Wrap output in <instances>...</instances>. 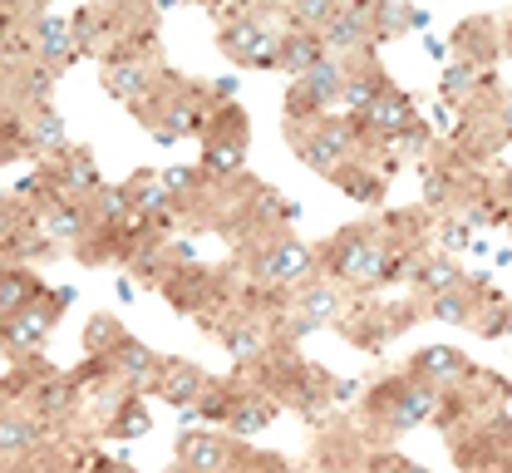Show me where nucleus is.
<instances>
[{
	"label": "nucleus",
	"mask_w": 512,
	"mask_h": 473,
	"mask_svg": "<svg viewBox=\"0 0 512 473\" xmlns=\"http://www.w3.org/2000/svg\"><path fill=\"white\" fill-rule=\"evenodd\" d=\"M316 257L320 276L335 281L340 291H370V286L389 281L394 271H404V257L389 252V242L375 227H340L325 247H316Z\"/></svg>",
	"instance_id": "obj_1"
},
{
	"label": "nucleus",
	"mask_w": 512,
	"mask_h": 473,
	"mask_svg": "<svg viewBox=\"0 0 512 473\" xmlns=\"http://www.w3.org/2000/svg\"><path fill=\"white\" fill-rule=\"evenodd\" d=\"M316 276H320L316 247H306L301 237H286V232H276L252 257V286L276 291V296H291V291H301Z\"/></svg>",
	"instance_id": "obj_2"
},
{
	"label": "nucleus",
	"mask_w": 512,
	"mask_h": 473,
	"mask_svg": "<svg viewBox=\"0 0 512 473\" xmlns=\"http://www.w3.org/2000/svg\"><path fill=\"white\" fill-rule=\"evenodd\" d=\"M439 390L434 385H424V380H414V375H404V380H384L370 390V414L380 419L389 434H409L414 424H429L434 414H439Z\"/></svg>",
	"instance_id": "obj_3"
},
{
	"label": "nucleus",
	"mask_w": 512,
	"mask_h": 473,
	"mask_svg": "<svg viewBox=\"0 0 512 473\" xmlns=\"http://www.w3.org/2000/svg\"><path fill=\"white\" fill-rule=\"evenodd\" d=\"M74 301V291L60 286V291H50L45 286V296L40 301H30L20 316H10L5 326H0V355L5 360H20V355H40L45 350V340L55 336V326H60L64 306Z\"/></svg>",
	"instance_id": "obj_4"
},
{
	"label": "nucleus",
	"mask_w": 512,
	"mask_h": 473,
	"mask_svg": "<svg viewBox=\"0 0 512 473\" xmlns=\"http://www.w3.org/2000/svg\"><path fill=\"white\" fill-rule=\"evenodd\" d=\"M247 143H252V124L237 104H217L207 134H202V173L217 178H237L247 163Z\"/></svg>",
	"instance_id": "obj_5"
},
{
	"label": "nucleus",
	"mask_w": 512,
	"mask_h": 473,
	"mask_svg": "<svg viewBox=\"0 0 512 473\" xmlns=\"http://www.w3.org/2000/svg\"><path fill=\"white\" fill-rule=\"evenodd\" d=\"M276 45H281V35L261 15H252V20H227L222 35H217V50L242 69H276Z\"/></svg>",
	"instance_id": "obj_6"
},
{
	"label": "nucleus",
	"mask_w": 512,
	"mask_h": 473,
	"mask_svg": "<svg viewBox=\"0 0 512 473\" xmlns=\"http://www.w3.org/2000/svg\"><path fill=\"white\" fill-rule=\"evenodd\" d=\"M242 459H247V449L227 429H188L178 439V459L173 464H183L188 473H222L232 464H242Z\"/></svg>",
	"instance_id": "obj_7"
},
{
	"label": "nucleus",
	"mask_w": 512,
	"mask_h": 473,
	"mask_svg": "<svg viewBox=\"0 0 512 473\" xmlns=\"http://www.w3.org/2000/svg\"><path fill=\"white\" fill-rule=\"evenodd\" d=\"M158 286L183 316H207L222 301V276L207 267H168Z\"/></svg>",
	"instance_id": "obj_8"
},
{
	"label": "nucleus",
	"mask_w": 512,
	"mask_h": 473,
	"mask_svg": "<svg viewBox=\"0 0 512 473\" xmlns=\"http://www.w3.org/2000/svg\"><path fill=\"white\" fill-rule=\"evenodd\" d=\"M45 439H55V424H45L25 400L10 405V409H0V464H20V459H30Z\"/></svg>",
	"instance_id": "obj_9"
},
{
	"label": "nucleus",
	"mask_w": 512,
	"mask_h": 473,
	"mask_svg": "<svg viewBox=\"0 0 512 473\" xmlns=\"http://www.w3.org/2000/svg\"><path fill=\"white\" fill-rule=\"evenodd\" d=\"M109 370H114V380L133 390V395H153V385H158V370H163V355L153 350V345H143V340L124 336L114 345V355H109Z\"/></svg>",
	"instance_id": "obj_10"
},
{
	"label": "nucleus",
	"mask_w": 512,
	"mask_h": 473,
	"mask_svg": "<svg viewBox=\"0 0 512 473\" xmlns=\"http://www.w3.org/2000/svg\"><path fill=\"white\" fill-rule=\"evenodd\" d=\"M286 311H296L311 331H325V326H335V321H345V291L335 286V281H306L301 291H291V301H286Z\"/></svg>",
	"instance_id": "obj_11"
},
{
	"label": "nucleus",
	"mask_w": 512,
	"mask_h": 473,
	"mask_svg": "<svg viewBox=\"0 0 512 473\" xmlns=\"http://www.w3.org/2000/svg\"><path fill=\"white\" fill-rule=\"evenodd\" d=\"M30 45H35V60L50 69H64L74 60V30L55 10H35L30 15Z\"/></svg>",
	"instance_id": "obj_12"
},
{
	"label": "nucleus",
	"mask_w": 512,
	"mask_h": 473,
	"mask_svg": "<svg viewBox=\"0 0 512 473\" xmlns=\"http://www.w3.org/2000/svg\"><path fill=\"white\" fill-rule=\"evenodd\" d=\"M409 375H414V380H424V385H434V390H444V385L468 380V375H473V365H468V360H463V350H453V345H424V350L409 360Z\"/></svg>",
	"instance_id": "obj_13"
},
{
	"label": "nucleus",
	"mask_w": 512,
	"mask_h": 473,
	"mask_svg": "<svg viewBox=\"0 0 512 473\" xmlns=\"http://www.w3.org/2000/svg\"><path fill=\"white\" fill-rule=\"evenodd\" d=\"M207 370H197L192 360H163V370H158V385H153V395H163L173 409H192L202 400V390H207Z\"/></svg>",
	"instance_id": "obj_14"
},
{
	"label": "nucleus",
	"mask_w": 512,
	"mask_h": 473,
	"mask_svg": "<svg viewBox=\"0 0 512 473\" xmlns=\"http://www.w3.org/2000/svg\"><path fill=\"white\" fill-rule=\"evenodd\" d=\"M45 296V281L35 276V267H15V262H0V326L10 316H20L30 301Z\"/></svg>",
	"instance_id": "obj_15"
},
{
	"label": "nucleus",
	"mask_w": 512,
	"mask_h": 473,
	"mask_svg": "<svg viewBox=\"0 0 512 473\" xmlns=\"http://www.w3.org/2000/svg\"><path fill=\"white\" fill-rule=\"evenodd\" d=\"M320 60H325V40H320L316 30H286L281 45H276V69H286L291 79H301Z\"/></svg>",
	"instance_id": "obj_16"
},
{
	"label": "nucleus",
	"mask_w": 512,
	"mask_h": 473,
	"mask_svg": "<svg viewBox=\"0 0 512 473\" xmlns=\"http://www.w3.org/2000/svg\"><path fill=\"white\" fill-rule=\"evenodd\" d=\"M384 89H389V79H384L380 65H370V60H365L360 69L345 65V94H340V104H345L350 114H365V109L380 99Z\"/></svg>",
	"instance_id": "obj_17"
},
{
	"label": "nucleus",
	"mask_w": 512,
	"mask_h": 473,
	"mask_svg": "<svg viewBox=\"0 0 512 473\" xmlns=\"http://www.w3.org/2000/svg\"><path fill=\"white\" fill-rule=\"evenodd\" d=\"M104 434L109 439H148L153 434V414H148V405H143V395H133L128 390L124 400H119V409L109 414V424H104Z\"/></svg>",
	"instance_id": "obj_18"
},
{
	"label": "nucleus",
	"mask_w": 512,
	"mask_h": 473,
	"mask_svg": "<svg viewBox=\"0 0 512 473\" xmlns=\"http://www.w3.org/2000/svg\"><path fill=\"white\" fill-rule=\"evenodd\" d=\"M25 129H30V143H35V158H50L64 148V119L55 114V104H40L30 114H20Z\"/></svg>",
	"instance_id": "obj_19"
},
{
	"label": "nucleus",
	"mask_w": 512,
	"mask_h": 473,
	"mask_svg": "<svg viewBox=\"0 0 512 473\" xmlns=\"http://www.w3.org/2000/svg\"><path fill=\"white\" fill-rule=\"evenodd\" d=\"M473 301H478L473 286L458 281L444 296H429V316H434V321H448V326H473Z\"/></svg>",
	"instance_id": "obj_20"
},
{
	"label": "nucleus",
	"mask_w": 512,
	"mask_h": 473,
	"mask_svg": "<svg viewBox=\"0 0 512 473\" xmlns=\"http://www.w3.org/2000/svg\"><path fill=\"white\" fill-rule=\"evenodd\" d=\"M124 336L128 331L119 326V316H89V326H84V355L109 360V355H114V345H119Z\"/></svg>",
	"instance_id": "obj_21"
},
{
	"label": "nucleus",
	"mask_w": 512,
	"mask_h": 473,
	"mask_svg": "<svg viewBox=\"0 0 512 473\" xmlns=\"http://www.w3.org/2000/svg\"><path fill=\"white\" fill-rule=\"evenodd\" d=\"M55 252H60V247H55V242L30 222V227H20V237L10 242V252H5V257H10L15 267H35V262H45V257H55Z\"/></svg>",
	"instance_id": "obj_22"
},
{
	"label": "nucleus",
	"mask_w": 512,
	"mask_h": 473,
	"mask_svg": "<svg viewBox=\"0 0 512 473\" xmlns=\"http://www.w3.org/2000/svg\"><path fill=\"white\" fill-rule=\"evenodd\" d=\"M286 10H291V30H316L320 35L335 20L340 0H286Z\"/></svg>",
	"instance_id": "obj_23"
},
{
	"label": "nucleus",
	"mask_w": 512,
	"mask_h": 473,
	"mask_svg": "<svg viewBox=\"0 0 512 473\" xmlns=\"http://www.w3.org/2000/svg\"><path fill=\"white\" fill-rule=\"evenodd\" d=\"M409 271H414L419 291H429V296H444V291H453L463 281L453 262H409Z\"/></svg>",
	"instance_id": "obj_24"
},
{
	"label": "nucleus",
	"mask_w": 512,
	"mask_h": 473,
	"mask_svg": "<svg viewBox=\"0 0 512 473\" xmlns=\"http://www.w3.org/2000/svg\"><path fill=\"white\" fill-rule=\"evenodd\" d=\"M20 227H30V203H20V198H0V262H5V252H10V242L20 237Z\"/></svg>",
	"instance_id": "obj_25"
},
{
	"label": "nucleus",
	"mask_w": 512,
	"mask_h": 473,
	"mask_svg": "<svg viewBox=\"0 0 512 473\" xmlns=\"http://www.w3.org/2000/svg\"><path fill=\"white\" fill-rule=\"evenodd\" d=\"M335 183H340L350 198H360V203H380V193H384L380 178H375V173H360L355 163H345V168L335 173Z\"/></svg>",
	"instance_id": "obj_26"
},
{
	"label": "nucleus",
	"mask_w": 512,
	"mask_h": 473,
	"mask_svg": "<svg viewBox=\"0 0 512 473\" xmlns=\"http://www.w3.org/2000/svg\"><path fill=\"white\" fill-rule=\"evenodd\" d=\"M439 89H444V99H463V94L473 89V65H468V60L448 65L444 69V84H439Z\"/></svg>",
	"instance_id": "obj_27"
},
{
	"label": "nucleus",
	"mask_w": 512,
	"mask_h": 473,
	"mask_svg": "<svg viewBox=\"0 0 512 473\" xmlns=\"http://www.w3.org/2000/svg\"><path fill=\"white\" fill-rule=\"evenodd\" d=\"M247 473H296L286 454H247Z\"/></svg>",
	"instance_id": "obj_28"
},
{
	"label": "nucleus",
	"mask_w": 512,
	"mask_h": 473,
	"mask_svg": "<svg viewBox=\"0 0 512 473\" xmlns=\"http://www.w3.org/2000/svg\"><path fill=\"white\" fill-rule=\"evenodd\" d=\"M360 380H330V409H345V405H355L360 400Z\"/></svg>",
	"instance_id": "obj_29"
},
{
	"label": "nucleus",
	"mask_w": 512,
	"mask_h": 473,
	"mask_svg": "<svg viewBox=\"0 0 512 473\" xmlns=\"http://www.w3.org/2000/svg\"><path fill=\"white\" fill-rule=\"evenodd\" d=\"M439 242H444L448 252H468L473 247V232H468V222H444V237Z\"/></svg>",
	"instance_id": "obj_30"
},
{
	"label": "nucleus",
	"mask_w": 512,
	"mask_h": 473,
	"mask_svg": "<svg viewBox=\"0 0 512 473\" xmlns=\"http://www.w3.org/2000/svg\"><path fill=\"white\" fill-rule=\"evenodd\" d=\"M404 464H409V459H399L394 449H384V454H375V459L365 464V473H404Z\"/></svg>",
	"instance_id": "obj_31"
},
{
	"label": "nucleus",
	"mask_w": 512,
	"mask_h": 473,
	"mask_svg": "<svg viewBox=\"0 0 512 473\" xmlns=\"http://www.w3.org/2000/svg\"><path fill=\"white\" fill-rule=\"evenodd\" d=\"M114 296H119L124 306H133V301H138V286H133V276H119V281H114Z\"/></svg>",
	"instance_id": "obj_32"
},
{
	"label": "nucleus",
	"mask_w": 512,
	"mask_h": 473,
	"mask_svg": "<svg viewBox=\"0 0 512 473\" xmlns=\"http://www.w3.org/2000/svg\"><path fill=\"white\" fill-rule=\"evenodd\" d=\"M424 50H429L434 60H448V45L439 40V35H424Z\"/></svg>",
	"instance_id": "obj_33"
},
{
	"label": "nucleus",
	"mask_w": 512,
	"mask_h": 473,
	"mask_svg": "<svg viewBox=\"0 0 512 473\" xmlns=\"http://www.w3.org/2000/svg\"><path fill=\"white\" fill-rule=\"evenodd\" d=\"M404 473H429V469H419V464H404Z\"/></svg>",
	"instance_id": "obj_34"
},
{
	"label": "nucleus",
	"mask_w": 512,
	"mask_h": 473,
	"mask_svg": "<svg viewBox=\"0 0 512 473\" xmlns=\"http://www.w3.org/2000/svg\"><path fill=\"white\" fill-rule=\"evenodd\" d=\"M0 473H20V469H15V464H0Z\"/></svg>",
	"instance_id": "obj_35"
},
{
	"label": "nucleus",
	"mask_w": 512,
	"mask_h": 473,
	"mask_svg": "<svg viewBox=\"0 0 512 473\" xmlns=\"http://www.w3.org/2000/svg\"><path fill=\"white\" fill-rule=\"evenodd\" d=\"M508 124H512V109H508Z\"/></svg>",
	"instance_id": "obj_36"
}]
</instances>
